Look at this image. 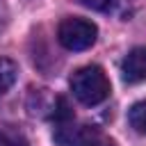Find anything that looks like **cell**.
Here are the masks:
<instances>
[{
	"instance_id": "8992f818",
	"label": "cell",
	"mask_w": 146,
	"mask_h": 146,
	"mask_svg": "<svg viewBox=\"0 0 146 146\" xmlns=\"http://www.w3.org/2000/svg\"><path fill=\"white\" fill-rule=\"evenodd\" d=\"M0 146H30L25 135L14 125H0Z\"/></svg>"
},
{
	"instance_id": "ba28073f",
	"label": "cell",
	"mask_w": 146,
	"mask_h": 146,
	"mask_svg": "<svg viewBox=\"0 0 146 146\" xmlns=\"http://www.w3.org/2000/svg\"><path fill=\"white\" fill-rule=\"evenodd\" d=\"M80 2L94 11H112L119 5V0H80Z\"/></svg>"
},
{
	"instance_id": "5b68a950",
	"label": "cell",
	"mask_w": 146,
	"mask_h": 146,
	"mask_svg": "<svg viewBox=\"0 0 146 146\" xmlns=\"http://www.w3.org/2000/svg\"><path fill=\"white\" fill-rule=\"evenodd\" d=\"M16 75H18V66L11 59L0 57V94H5L16 82Z\"/></svg>"
},
{
	"instance_id": "7a4b0ae2",
	"label": "cell",
	"mask_w": 146,
	"mask_h": 146,
	"mask_svg": "<svg viewBox=\"0 0 146 146\" xmlns=\"http://www.w3.org/2000/svg\"><path fill=\"white\" fill-rule=\"evenodd\" d=\"M96 25L87 18H78V16H71V18H64L57 27V39L59 43L66 48V50H87L94 46L96 41Z\"/></svg>"
},
{
	"instance_id": "3957f363",
	"label": "cell",
	"mask_w": 146,
	"mask_h": 146,
	"mask_svg": "<svg viewBox=\"0 0 146 146\" xmlns=\"http://www.w3.org/2000/svg\"><path fill=\"white\" fill-rule=\"evenodd\" d=\"M121 73L128 84H139L146 80V48L144 46H137L125 55L121 64Z\"/></svg>"
},
{
	"instance_id": "277c9868",
	"label": "cell",
	"mask_w": 146,
	"mask_h": 146,
	"mask_svg": "<svg viewBox=\"0 0 146 146\" xmlns=\"http://www.w3.org/2000/svg\"><path fill=\"white\" fill-rule=\"evenodd\" d=\"M73 146H116L114 139L105 137L98 128H89V125H82L78 130V137H75V144Z\"/></svg>"
},
{
	"instance_id": "6da1fadb",
	"label": "cell",
	"mask_w": 146,
	"mask_h": 146,
	"mask_svg": "<svg viewBox=\"0 0 146 146\" xmlns=\"http://www.w3.org/2000/svg\"><path fill=\"white\" fill-rule=\"evenodd\" d=\"M71 91L82 105H100L110 96V80L100 66H82L71 75Z\"/></svg>"
},
{
	"instance_id": "52a82bcc",
	"label": "cell",
	"mask_w": 146,
	"mask_h": 146,
	"mask_svg": "<svg viewBox=\"0 0 146 146\" xmlns=\"http://www.w3.org/2000/svg\"><path fill=\"white\" fill-rule=\"evenodd\" d=\"M128 121H130V125H132L137 132L146 135V100L135 103V105L130 107V112H128Z\"/></svg>"
}]
</instances>
